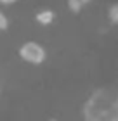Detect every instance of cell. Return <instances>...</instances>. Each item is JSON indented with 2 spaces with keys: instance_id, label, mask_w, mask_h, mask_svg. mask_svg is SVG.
<instances>
[{
  "instance_id": "obj_6",
  "label": "cell",
  "mask_w": 118,
  "mask_h": 121,
  "mask_svg": "<svg viewBox=\"0 0 118 121\" xmlns=\"http://www.w3.org/2000/svg\"><path fill=\"white\" fill-rule=\"evenodd\" d=\"M9 28V19H7V16H5L2 10H0V33L5 31Z\"/></svg>"
},
{
  "instance_id": "obj_5",
  "label": "cell",
  "mask_w": 118,
  "mask_h": 121,
  "mask_svg": "<svg viewBox=\"0 0 118 121\" xmlns=\"http://www.w3.org/2000/svg\"><path fill=\"white\" fill-rule=\"evenodd\" d=\"M83 7H85V5H83L80 0H68V9L71 12H75V14H78Z\"/></svg>"
},
{
  "instance_id": "obj_8",
  "label": "cell",
  "mask_w": 118,
  "mask_h": 121,
  "mask_svg": "<svg viewBox=\"0 0 118 121\" xmlns=\"http://www.w3.org/2000/svg\"><path fill=\"white\" fill-rule=\"evenodd\" d=\"M80 2H82L83 5H89V4H90V2H92V0H80Z\"/></svg>"
},
{
  "instance_id": "obj_9",
  "label": "cell",
  "mask_w": 118,
  "mask_h": 121,
  "mask_svg": "<svg viewBox=\"0 0 118 121\" xmlns=\"http://www.w3.org/2000/svg\"><path fill=\"white\" fill-rule=\"evenodd\" d=\"M49 121H57V119H49Z\"/></svg>"
},
{
  "instance_id": "obj_1",
  "label": "cell",
  "mask_w": 118,
  "mask_h": 121,
  "mask_svg": "<svg viewBox=\"0 0 118 121\" xmlns=\"http://www.w3.org/2000/svg\"><path fill=\"white\" fill-rule=\"evenodd\" d=\"M83 121H118V88L101 86L83 104Z\"/></svg>"
},
{
  "instance_id": "obj_2",
  "label": "cell",
  "mask_w": 118,
  "mask_h": 121,
  "mask_svg": "<svg viewBox=\"0 0 118 121\" xmlns=\"http://www.w3.org/2000/svg\"><path fill=\"white\" fill-rule=\"evenodd\" d=\"M19 57L30 64H42L47 57V52L43 48V45H40L38 42L30 40V42H24L19 47Z\"/></svg>"
},
{
  "instance_id": "obj_3",
  "label": "cell",
  "mask_w": 118,
  "mask_h": 121,
  "mask_svg": "<svg viewBox=\"0 0 118 121\" xmlns=\"http://www.w3.org/2000/svg\"><path fill=\"white\" fill-rule=\"evenodd\" d=\"M35 19H37V23H38V24H42V26H49V24H52V23H54V19H56V12H54L52 9H42V10H38V12H37Z\"/></svg>"
},
{
  "instance_id": "obj_4",
  "label": "cell",
  "mask_w": 118,
  "mask_h": 121,
  "mask_svg": "<svg viewBox=\"0 0 118 121\" xmlns=\"http://www.w3.org/2000/svg\"><path fill=\"white\" fill-rule=\"evenodd\" d=\"M108 19H109L113 24H118V4H113V5L108 9Z\"/></svg>"
},
{
  "instance_id": "obj_7",
  "label": "cell",
  "mask_w": 118,
  "mask_h": 121,
  "mask_svg": "<svg viewBox=\"0 0 118 121\" xmlns=\"http://www.w3.org/2000/svg\"><path fill=\"white\" fill-rule=\"evenodd\" d=\"M18 2V0H0V4H14Z\"/></svg>"
}]
</instances>
